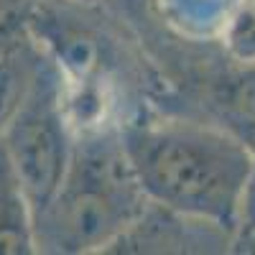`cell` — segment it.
Listing matches in <instances>:
<instances>
[{"label": "cell", "instance_id": "1", "mask_svg": "<svg viewBox=\"0 0 255 255\" xmlns=\"http://www.w3.org/2000/svg\"><path fill=\"white\" fill-rule=\"evenodd\" d=\"M120 138L148 199L235 238L255 158L245 140L209 120L153 108H138Z\"/></svg>", "mask_w": 255, "mask_h": 255}, {"label": "cell", "instance_id": "2", "mask_svg": "<svg viewBox=\"0 0 255 255\" xmlns=\"http://www.w3.org/2000/svg\"><path fill=\"white\" fill-rule=\"evenodd\" d=\"M148 207L120 128L84 133L51 202L36 217L38 253H108Z\"/></svg>", "mask_w": 255, "mask_h": 255}, {"label": "cell", "instance_id": "3", "mask_svg": "<svg viewBox=\"0 0 255 255\" xmlns=\"http://www.w3.org/2000/svg\"><path fill=\"white\" fill-rule=\"evenodd\" d=\"M74 130L64 108V87L54 61L41 51L28 90L5 130L3 148L38 217L56 194L74 153Z\"/></svg>", "mask_w": 255, "mask_h": 255}, {"label": "cell", "instance_id": "4", "mask_svg": "<svg viewBox=\"0 0 255 255\" xmlns=\"http://www.w3.org/2000/svg\"><path fill=\"white\" fill-rule=\"evenodd\" d=\"M235 238L227 230L166 209L148 199L143 215L110 245L108 253H209L227 250Z\"/></svg>", "mask_w": 255, "mask_h": 255}, {"label": "cell", "instance_id": "5", "mask_svg": "<svg viewBox=\"0 0 255 255\" xmlns=\"http://www.w3.org/2000/svg\"><path fill=\"white\" fill-rule=\"evenodd\" d=\"M36 215L0 143V255H36Z\"/></svg>", "mask_w": 255, "mask_h": 255}, {"label": "cell", "instance_id": "6", "mask_svg": "<svg viewBox=\"0 0 255 255\" xmlns=\"http://www.w3.org/2000/svg\"><path fill=\"white\" fill-rule=\"evenodd\" d=\"M243 3L245 0H156V13L176 38L217 44Z\"/></svg>", "mask_w": 255, "mask_h": 255}, {"label": "cell", "instance_id": "7", "mask_svg": "<svg viewBox=\"0 0 255 255\" xmlns=\"http://www.w3.org/2000/svg\"><path fill=\"white\" fill-rule=\"evenodd\" d=\"M217 44L230 59L243 64L255 61V0H245L235 10Z\"/></svg>", "mask_w": 255, "mask_h": 255}, {"label": "cell", "instance_id": "8", "mask_svg": "<svg viewBox=\"0 0 255 255\" xmlns=\"http://www.w3.org/2000/svg\"><path fill=\"white\" fill-rule=\"evenodd\" d=\"M36 0H0V54L26 31V20Z\"/></svg>", "mask_w": 255, "mask_h": 255}, {"label": "cell", "instance_id": "9", "mask_svg": "<svg viewBox=\"0 0 255 255\" xmlns=\"http://www.w3.org/2000/svg\"><path fill=\"white\" fill-rule=\"evenodd\" d=\"M253 156H255V151H253ZM235 245L248 248V250L255 248V158H253V174H250V184H248L240 225H238V232H235Z\"/></svg>", "mask_w": 255, "mask_h": 255}, {"label": "cell", "instance_id": "10", "mask_svg": "<svg viewBox=\"0 0 255 255\" xmlns=\"http://www.w3.org/2000/svg\"><path fill=\"white\" fill-rule=\"evenodd\" d=\"M84 3H97V0H84Z\"/></svg>", "mask_w": 255, "mask_h": 255}]
</instances>
